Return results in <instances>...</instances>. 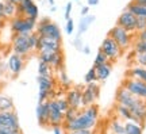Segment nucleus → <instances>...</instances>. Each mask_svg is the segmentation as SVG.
Wrapping results in <instances>:
<instances>
[{
    "label": "nucleus",
    "mask_w": 146,
    "mask_h": 134,
    "mask_svg": "<svg viewBox=\"0 0 146 134\" xmlns=\"http://www.w3.org/2000/svg\"><path fill=\"white\" fill-rule=\"evenodd\" d=\"M70 11H72V3H68L66 4V11H65V18L66 19H70Z\"/></svg>",
    "instance_id": "obj_43"
},
{
    "label": "nucleus",
    "mask_w": 146,
    "mask_h": 134,
    "mask_svg": "<svg viewBox=\"0 0 146 134\" xmlns=\"http://www.w3.org/2000/svg\"><path fill=\"white\" fill-rule=\"evenodd\" d=\"M115 99H116V103L118 104L125 106V107H127V108H131L138 102V98H135L133 93L129 92V91H127L125 87H122V85H120V88L116 91Z\"/></svg>",
    "instance_id": "obj_16"
},
{
    "label": "nucleus",
    "mask_w": 146,
    "mask_h": 134,
    "mask_svg": "<svg viewBox=\"0 0 146 134\" xmlns=\"http://www.w3.org/2000/svg\"><path fill=\"white\" fill-rule=\"evenodd\" d=\"M18 16V5L11 3V1H4V18H15Z\"/></svg>",
    "instance_id": "obj_28"
},
{
    "label": "nucleus",
    "mask_w": 146,
    "mask_h": 134,
    "mask_svg": "<svg viewBox=\"0 0 146 134\" xmlns=\"http://www.w3.org/2000/svg\"><path fill=\"white\" fill-rule=\"evenodd\" d=\"M78 114H80V110L73 108V107H69L68 110H66V113L64 114V123H69V122L74 121V119L77 118Z\"/></svg>",
    "instance_id": "obj_29"
},
{
    "label": "nucleus",
    "mask_w": 146,
    "mask_h": 134,
    "mask_svg": "<svg viewBox=\"0 0 146 134\" xmlns=\"http://www.w3.org/2000/svg\"><path fill=\"white\" fill-rule=\"evenodd\" d=\"M64 123V113L58 108L56 99H49V125L61 127Z\"/></svg>",
    "instance_id": "obj_11"
},
{
    "label": "nucleus",
    "mask_w": 146,
    "mask_h": 134,
    "mask_svg": "<svg viewBox=\"0 0 146 134\" xmlns=\"http://www.w3.org/2000/svg\"><path fill=\"white\" fill-rule=\"evenodd\" d=\"M36 23L38 22L33 18H27V16L18 15L11 21V29L15 34H25V35H30L31 33L36 30Z\"/></svg>",
    "instance_id": "obj_3"
},
{
    "label": "nucleus",
    "mask_w": 146,
    "mask_h": 134,
    "mask_svg": "<svg viewBox=\"0 0 146 134\" xmlns=\"http://www.w3.org/2000/svg\"><path fill=\"white\" fill-rule=\"evenodd\" d=\"M36 118L41 126H47L49 125V100L45 103L38 104L36 107Z\"/></svg>",
    "instance_id": "obj_20"
},
{
    "label": "nucleus",
    "mask_w": 146,
    "mask_h": 134,
    "mask_svg": "<svg viewBox=\"0 0 146 134\" xmlns=\"http://www.w3.org/2000/svg\"><path fill=\"white\" fill-rule=\"evenodd\" d=\"M143 133V126L135 122L127 121L125 122V134H142Z\"/></svg>",
    "instance_id": "obj_26"
},
{
    "label": "nucleus",
    "mask_w": 146,
    "mask_h": 134,
    "mask_svg": "<svg viewBox=\"0 0 146 134\" xmlns=\"http://www.w3.org/2000/svg\"><path fill=\"white\" fill-rule=\"evenodd\" d=\"M126 10L130 11L131 14L137 18H145L146 19V5H142V4H138L135 3L134 0H131L130 3L127 4Z\"/></svg>",
    "instance_id": "obj_22"
},
{
    "label": "nucleus",
    "mask_w": 146,
    "mask_h": 134,
    "mask_svg": "<svg viewBox=\"0 0 146 134\" xmlns=\"http://www.w3.org/2000/svg\"><path fill=\"white\" fill-rule=\"evenodd\" d=\"M138 38H137V39H138V41H145L146 42V30H143V31H141V33H138Z\"/></svg>",
    "instance_id": "obj_44"
},
{
    "label": "nucleus",
    "mask_w": 146,
    "mask_h": 134,
    "mask_svg": "<svg viewBox=\"0 0 146 134\" xmlns=\"http://www.w3.org/2000/svg\"><path fill=\"white\" fill-rule=\"evenodd\" d=\"M107 62H110L108 57L106 56L104 53L102 52L99 49V52H98V54H96V57H95V61H94V67H99V65H103V64H107Z\"/></svg>",
    "instance_id": "obj_32"
},
{
    "label": "nucleus",
    "mask_w": 146,
    "mask_h": 134,
    "mask_svg": "<svg viewBox=\"0 0 146 134\" xmlns=\"http://www.w3.org/2000/svg\"><path fill=\"white\" fill-rule=\"evenodd\" d=\"M38 84H39V99H38V104L45 103L46 100L50 99L53 87H54V80L53 77H43V76H38Z\"/></svg>",
    "instance_id": "obj_8"
},
{
    "label": "nucleus",
    "mask_w": 146,
    "mask_h": 134,
    "mask_svg": "<svg viewBox=\"0 0 146 134\" xmlns=\"http://www.w3.org/2000/svg\"><path fill=\"white\" fill-rule=\"evenodd\" d=\"M130 111H131V114L139 121V123L143 126L146 122V100L138 99V102L130 108Z\"/></svg>",
    "instance_id": "obj_19"
},
{
    "label": "nucleus",
    "mask_w": 146,
    "mask_h": 134,
    "mask_svg": "<svg viewBox=\"0 0 146 134\" xmlns=\"http://www.w3.org/2000/svg\"><path fill=\"white\" fill-rule=\"evenodd\" d=\"M95 21V16L94 15H87V16H83V19L80 22V30H78V34H81L84 31L88 29V26Z\"/></svg>",
    "instance_id": "obj_31"
},
{
    "label": "nucleus",
    "mask_w": 146,
    "mask_h": 134,
    "mask_svg": "<svg viewBox=\"0 0 146 134\" xmlns=\"http://www.w3.org/2000/svg\"><path fill=\"white\" fill-rule=\"evenodd\" d=\"M122 87H125L135 98L141 99V100H146V83L141 81V80H137V79L127 77L123 80Z\"/></svg>",
    "instance_id": "obj_4"
},
{
    "label": "nucleus",
    "mask_w": 146,
    "mask_h": 134,
    "mask_svg": "<svg viewBox=\"0 0 146 134\" xmlns=\"http://www.w3.org/2000/svg\"><path fill=\"white\" fill-rule=\"evenodd\" d=\"M108 134H112V133H108Z\"/></svg>",
    "instance_id": "obj_54"
},
{
    "label": "nucleus",
    "mask_w": 146,
    "mask_h": 134,
    "mask_svg": "<svg viewBox=\"0 0 146 134\" xmlns=\"http://www.w3.org/2000/svg\"><path fill=\"white\" fill-rule=\"evenodd\" d=\"M73 30H74V23H73L72 19H69V21L66 22V33H68V34H72Z\"/></svg>",
    "instance_id": "obj_40"
},
{
    "label": "nucleus",
    "mask_w": 146,
    "mask_h": 134,
    "mask_svg": "<svg viewBox=\"0 0 146 134\" xmlns=\"http://www.w3.org/2000/svg\"><path fill=\"white\" fill-rule=\"evenodd\" d=\"M108 37H111L122 49L129 47L131 43V34L129 31H126L125 29H122L120 26H118V25H115V26L110 30Z\"/></svg>",
    "instance_id": "obj_7"
},
{
    "label": "nucleus",
    "mask_w": 146,
    "mask_h": 134,
    "mask_svg": "<svg viewBox=\"0 0 146 134\" xmlns=\"http://www.w3.org/2000/svg\"><path fill=\"white\" fill-rule=\"evenodd\" d=\"M88 12H89V7H88V5H85V7H83V8H81V15H83V16H87V15H88Z\"/></svg>",
    "instance_id": "obj_46"
},
{
    "label": "nucleus",
    "mask_w": 146,
    "mask_h": 134,
    "mask_svg": "<svg viewBox=\"0 0 146 134\" xmlns=\"http://www.w3.org/2000/svg\"><path fill=\"white\" fill-rule=\"evenodd\" d=\"M23 67H25V58L23 57L18 56V54H14V53L8 57V68H10L11 73L14 76H18L22 72Z\"/></svg>",
    "instance_id": "obj_18"
},
{
    "label": "nucleus",
    "mask_w": 146,
    "mask_h": 134,
    "mask_svg": "<svg viewBox=\"0 0 146 134\" xmlns=\"http://www.w3.org/2000/svg\"><path fill=\"white\" fill-rule=\"evenodd\" d=\"M99 95H100V87L98 83L87 84V87L83 89V108L94 104L95 100L99 98Z\"/></svg>",
    "instance_id": "obj_9"
},
{
    "label": "nucleus",
    "mask_w": 146,
    "mask_h": 134,
    "mask_svg": "<svg viewBox=\"0 0 146 134\" xmlns=\"http://www.w3.org/2000/svg\"><path fill=\"white\" fill-rule=\"evenodd\" d=\"M127 77L137 79V80H141V81L146 83V68L138 67V65L131 67L130 69L127 71Z\"/></svg>",
    "instance_id": "obj_24"
},
{
    "label": "nucleus",
    "mask_w": 146,
    "mask_h": 134,
    "mask_svg": "<svg viewBox=\"0 0 146 134\" xmlns=\"http://www.w3.org/2000/svg\"><path fill=\"white\" fill-rule=\"evenodd\" d=\"M36 50H39V53H43V52L62 53V42L52 39V38H46V37H39Z\"/></svg>",
    "instance_id": "obj_12"
},
{
    "label": "nucleus",
    "mask_w": 146,
    "mask_h": 134,
    "mask_svg": "<svg viewBox=\"0 0 146 134\" xmlns=\"http://www.w3.org/2000/svg\"><path fill=\"white\" fill-rule=\"evenodd\" d=\"M116 25L120 26L122 29H125L126 31L129 33H137V16H134L130 11L125 10L122 14L119 15L118 21H116Z\"/></svg>",
    "instance_id": "obj_10"
},
{
    "label": "nucleus",
    "mask_w": 146,
    "mask_h": 134,
    "mask_svg": "<svg viewBox=\"0 0 146 134\" xmlns=\"http://www.w3.org/2000/svg\"><path fill=\"white\" fill-rule=\"evenodd\" d=\"M0 129H15L21 130L19 126V119L14 111H3L0 113Z\"/></svg>",
    "instance_id": "obj_13"
},
{
    "label": "nucleus",
    "mask_w": 146,
    "mask_h": 134,
    "mask_svg": "<svg viewBox=\"0 0 146 134\" xmlns=\"http://www.w3.org/2000/svg\"><path fill=\"white\" fill-rule=\"evenodd\" d=\"M84 80H85V83H87V84H91V83H96V81H98V77H96V72H95V68H94V67H92V68H91V69L88 71V72H87V75H85Z\"/></svg>",
    "instance_id": "obj_34"
},
{
    "label": "nucleus",
    "mask_w": 146,
    "mask_h": 134,
    "mask_svg": "<svg viewBox=\"0 0 146 134\" xmlns=\"http://www.w3.org/2000/svg\"><path fill=\"white\" fill-rule=\"evenodd\" d=\"M100 50L104 53L106 56L108 57L110 61H115L116 58H119L120 54H122V47L116 43V42L111 38V37H106L103 42H102V45H100Z\"/></svg>",
    "instance_id": "obj_5"
},
{
    "label": "nucleus",
    "mask_w": 146,
    "mask_h": 134,
    "mask_svg": "<svg viewBox=\"0 0 146 134\" xmlns=\"http://www.w3.org/2000/svg\"><path fill=\"white\" fill-rule=\"evenodd\" d=\"M83 87H74L66 92V100L69 107L83 110Z\"/></svg>",
    "instance_id": "obj_17"
},
{
    "label": "nucleus",
    "mask_w": 146,
    "mask_h": 134,
    "mask_svg": "<svg viewBox=\"0 0 146 134\" xmlns=\"http://www.w3.org/2000/svg\"><path fill=\"white\" fill-rule=\"evenodd\" d=\"M135 3H138V4H142V5H146V0H134Z\"/></svg>",
    "instance_id": "obj_49"
},
{
    "label": "nucleus",
    "mask_w": 146,
    "mask_h": 134,
    "mask_svg": "<svg viewBox=\"0 0 146 134\" xmlns=\"http://www.w3.org/2000/svg\"><path fill=\"white\" fill-rule=\"evenodd\" d=\"M115 111H116V114H118V117H119V119H123V121H131V122H135V123H139V121L131 114L130 108L125 107V106H120V104H116L115 106ZM141 125V123H139Z\"/></svg>",
    "instance_id": "obj_21"
},
{
    "label": "nucleus",
    "mask_w": 146,
    "mask_h": 134,
    "mask_svg": "<svg viewBox=\"0 0 146 134\" xmlns=\"http://www.w3.org/2000/svg\"><path fill=\"white\" fill-rule=\"evenodd\" d=\"M54 134H62L61 127H54Z\"/></svg>",
    "instance_id": "obj_48"
},
{
    "label": "nucleus",
    "mask_w": 146,
    "mask_h": 134,
    "mask_svg": "<svg viewBox=\"0 0 146 134\" xmlns=\"http://www.w3.org/2000/svg\"><path fill=\"white\" fill-rule=\"evenodd\" d=\"M65 134H94V130H77V131H65Z\"/></svg>",
    "instance_id": "obj_41"
},
{
    "label": "nucleus",
    "mask_w": 146,
    "mask_h": 134,
    "mask_svg": "<svg viewBox=\"0 0 146 134\" xmlns=\"http://www.w3.org/2000/svg\"><path fill=\"white\" fill-rule=\"evenodd\" d=\"M19 130L15 129H0V134H16Z\"/></svg>",
    "instance_id": "obj_42"
},
{
    "label": "nucleus",
    "mask_w": 146,
    "mask_h": 134,
    "mask_svg": "<svg viewBox=\"0 0 146 134\" xmlns=\"http://www.w3.org/2000/svg\"><path fill=\"white\" fill-rule=\"evenodd\" d=\"M15 106H14V100L11 96L0 93V113L3 111H14Z\"/></svg>",
    "instance_id": "obj_25"
},
{
    "label": "nucleus",
    "mask_w": 146,
    "mask_h": 134,
    "mask_svg": "<svg viewBox=\"0 0 146 134\" xmlns=\"http://www.w3.org/2000/svg\"><path fill=\"white\" fill-rule=\"evenodd\" d=\"M134 53H141V54H146V42L145 41H135L134 45Z\"/></svg>",
    "instance_id": "obj_36"
},
{
    "label": "nucleus",
    "mask_w": 146,
    "mask_h": 134,
    "mask_svg": "<svg viewBox=\"0 0 146 134\" xmlns=\"http://www.w3.org/2000/svg\"><path fill=\"white\" fill-rule=\"evenodd\" d=\"M49 1H50V3H52V4H53V0H49Z\"/></svg>",
    "instance_id": "obj_53"
},
{
    "label": "nucleus",
    "mask_w": 146,
    "mask_h": 134,
    "mask_svg": "<svg viewBox=\"0 0 146 134\" xmlns=\"http://www.w3.org/2000/svg\"><path fill=\"white\" fill-rule=\"evenodd\" d=\"M18 15L38 19V7L33 0H22L18 4Z\"/></svg>",
    "instance_id": "obj_15"
},
{
    "label": "nucleus",
    "mask_w": 146,
    "mask_h": 134,
    "mask_svg": "<svg viewBox=\"0 0 146 134\" xmlns=\"http://www.w3.org/2000/svg\"><path fill=\"white\" fill-rule=\"evenodd\" d=\"M3 25H4V22H3V19H1V18H0V29H1V27H3Z\"/></svg>",
    "instance_id": "obj_52"
},
{
    "label": "nucleus",
    "mask_w": 146,
    "mask_h": 134,
    "mask_svg": "<svg viewBox=\"0 0 146 134\" xmlns=\"http://www.w3.org/2000/svg\"><path fill=\"white\" fill-rule=\"evenodd\" d=\"M35 33L39 37H46V38H52V39H56V41H60L62 39V35H61V30L58 27L57 23L52 22L49 18H43L36 23V30Z\"/></svg>",
    "instance_id": "obj_2"
},
{
    "label": "nucleus",
    "mask_w": 146,
    "mask_h": 134,
    "mask_svg": "<svg viewBox=\"0 0 146 134\" xmlns=\"http://www.w3.org/2000/svg\"><path fill=\"white\" fill-rule=\"evenodd\" d=\"M39 61L50 65L54 69H61L64 65V54L57 52H43L39 53Z\"/></svg>",
    "instance_id": "obj_14"
},
{
    "label": "nucleus",
    "mask_w": 146,
    "mask_h": 134,
    "mask_svg": "<svg viewBox=\"0 0 146 134\" xmlns=\"http://www.w3.org/2000/svg\"><path fill=\"white\" fill-rule=\"evenodd\" d=\"M0 18L4 19V1H0Z\"/></svg>",
    "instance_id": "obj_45"
},
{
    "label": "nucleus",
    "mask_w": 146,
    "mask_h": 134,
    "mask_svg": "<svg viewBox=\"0 0 146 134\" xmlns=\"http://www.w3.org/2000/svg\"><path fill=\"white\" fill-rule=\"evenodd\" d=\"M56 102H57L58 108H60L64 114L66 113V110L69 108V103H68V100H66V98H57Z\"/></svg>",
    "instance_id": "obj_37"
},
{
    "label": "nucleus",
    "mask_w": 146,
    "mask_h": 134,
    "mask_svg": "<svg viewBox=\"0 0 146 134\" xmlns=\"http://www.w3.org/2000/svg\"><path fill=\"white\" fill-rule=\"evenodd\" d=\"M134 62H135V65H138V67L146 68V54L134 53Z\"/></svg>",
    "instance_id": "obj_33"
},
{
    "label": "nucleus",
    "mask_w": 146,
    "mask_h": 134,
    "mask_svg": "<svg viewBox=\"0 0 146 134\" xmlns=\"http://www.w3.org/2000/svg\"><path fill=\"white\" fill-rule=\"evenodd\" d=\"M38 39H39V35L36 34L35 31L29 35V45H30V47H31V50H34V49L38 47Z\"/></svg>",
    "instance_id": "obj_35"
},
{
    "label": "nucleus",
    "mask_w": 146,
    "mask_h": 134,
    "mask_svg": "<svg viewBox=\"0 0 146 134\" xmlns=\"http://www.w3.org/2000/svg\"><path fill=\"white\" fill-rule=\"evenodd\" d=\"M12 52H14V54H18L21 57L30 54L31 47L29 45V35L15 34L14 38H12Z\"/></svg>",
    "instance_id": "obj_6"
},
{
    "label": "nucleus",
    "mask_w": 146,
    "mask_h": 134,
    "mask_svg": "<svg viewBox=\"0 0 146 134\" xmlns=\"http://www.w3.org/2000/svg\"><path fill=\"white\" fill-rule=\"evenodd\" d=\"M84 52L87 53V54H89V47H88V46H85V47H84Z\"/></svg>",
    "instance_id": "obj_51"
},
{
    "label": "nucleus",
    "mask_w": 146,
    "mask_h": 134,
    "mask_svg": "<svg viewBox=\"0 0 146 134\" xmlns=\"http://www.w3.org/2000/svg\"><path fill=\"white\" fill-rule=\"evenodd\" d=\"M110 131L112 134H125V123L122 119L114 118L110 122Z\"/></svg>",
    "instance_id": "obj_27"
},
{
    "label": "nucleus",
    "mask_w": 146,
    "mask_h": 134,
    "mask_svg": "<svg viewBox=\"0 0 146 134\" xmlns=\"http://www.w3.org/2000/svg\"><path fill=\"white\" fill-rule=\"evenodd\" d=\"M99 3V0H88V4L89 5H96Z\"/></svg>",
    "instance_id": "obj_47"
},
{
    "label": "nucleus",
    "mask_w": 146,
    "mask_h": 134,
    "mask_svg": "<svg viewBox=\"0 0 146 134\" xmlns=\"http://www.w3.org/2000/svg\"><path fill=\"white\" fill-rule=\"evenodd\" d=\"M98 123V119L92 118L91 115L85 113L84 110H80V114L77 118L69 122L64 123V130L65 131H77V130H92Z\"/></svg>",
    "instance_id": "obj_1"
},
{
    "label": "nucleus",
    "mask_w": 146,
    "mask_h": 134,
    "mask_svg": "<svg viewBox=\"0 0 146 134\" xmlns=\"http://www.w3.org/2000/svg\"><path fill=\"white\" fill-rule=\"evenodd\" d=\"M58 77H60V81L64 83L65 85H69V84H70L68 76H66V72H65L64 69H60V71H58Z\"/></svg>",
    "instance_id": "obj_39"
},
{
    "label": "nucleus",
    "mask_w": 146,
    "mask_h": 134,
    "mask_svg": "<svg viewBox=\"0 0 146 134\" xmlns=\"http://www.w3.org/2000/svg\"><path fill=\"white\" fill-rule=\"evenodd\" d=\"M52 69L53 68L50 65H47L45 62L39 61L38 64V75L39 76H43V77H52Z\"/></svg>",
    "instance_id": "obj_30"
},
{
    "label": "nucleus",
    "mask_w": 146,
    "mask_h": 134,
    "mask_svg": "<svg viewBox=\"0 0 146 134\" xmlns=\"http://www.w3.org/2000/svg\"><path fill=\"white\" fill-rule=\"evenodd\" d=\"M146 30V19L145 18H137V33Z\"/></svg>",
    "instance_id": "obj_38"
},
{
    "label": "nucleus",
    "mask_w": 146,
    "mask_h": 134,
    "mask_svg": "<svg viewBox=\"0 0 146 134\" xmlns=\"http://www.w3.org/2000/svg\"><path fill=\"white\" fill-rule=\"evenodd\" d=\"M7 1H11V3H14V4L18 5V4H19V3L22 1V0H7Z\"/></svg>",
    "instance_id": "obj_50"
},
{
    "label": "nucleus",
    "mask_w": 146,
    "mask_h": 134,
    "mask_svg": "<svg viewBox=\"0 0 146 134\" xmlns=\"http://www.w3.org/2000/svg\"><path fill=\"white\" fill-rule=\"evenodd\" d=\"M95 72H96V77L99 81H104L106 79L111 75V71H112V65L111 62H107V64H103V65H99V67H94Z\"/></svg>",
    "instance_id": "obj_23"
}]
</instances>
